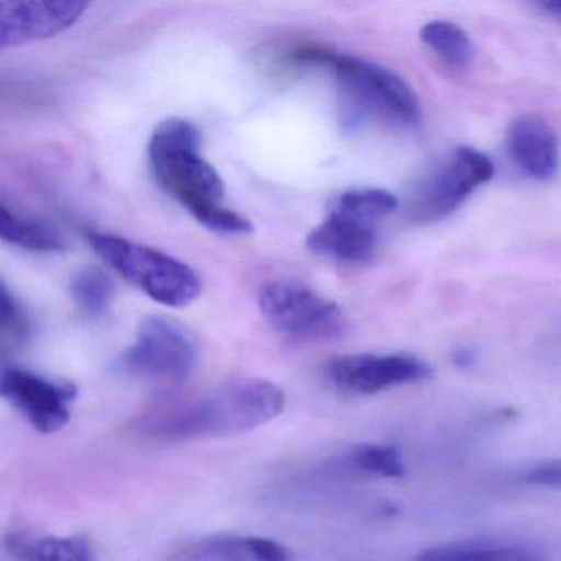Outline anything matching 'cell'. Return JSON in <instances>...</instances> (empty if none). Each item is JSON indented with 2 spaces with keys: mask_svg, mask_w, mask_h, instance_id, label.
I'll list each match as a JSON object with an SVG mask.
<instances>
[{
  "mask_svg": "<svg viewBox=\"0 0 561 561\" xmlns=\"http://www.w3.org/2000/svg\"><path fill=\"white\" fill-rule=\"evenodd\" d=\"M0 236L9 244L34 252H58L65 249L64 239L54 229L41 222L28 221L2 206Z\"/></svg>",
  "mask_w": 561,
  "mask_h": 561,
  "instance_id": "obj_17",
  "label": "cell"
},
{
  "mask_svg": "<svg viewBox=\"0 0 561 561\" xmlns=\"http://www.w3.org/2000/svg\"><path fill=\"white\" fill-rule=\"evenodd\" d=\"M494 176L489 157L471 147H459L416 190L410 202L415 221L432 222L451 215L476 188Z\"/></svg>",
  "mask_w": 561,
  "mask_h": 561,
  "instance_id": "obj_7",
  "label": "cell"
},
{
  "mask_svg": "<svg viewBox=\"0 0 561 561\" xmlns=\"http://www.w3.org/2000/svg\"><path fill=\"white\" fill-rule=\"evenodd\" d=\"M87 2L24 0L0 4V45L19 47L68 31L87 11Z\"/></svg>",
  "mask_w": 561,
  "mask_h": 561,
  "instance_id": "obj_10",
  "label": "cell"
},
{
  "mask_svg": "<svg viewBox=\"0 0 561 561\" xmlns=\"http://www.w3.org/2000/svg\"><path fill=\"white\" fill-rule=\"evenodd\" d=\"M420 38L446 65L456 70L469 67L474 57V48H472L468 34L451 22L436 21L423 25Z\"/></svg>",
  "mask_w": 561,
  "mask_h": 561,
  "instance_id": "obj_16",
  "label": "cell"
},
{
  "mask_svg": "<svg viewBox=\"0 0 561 561\" xmlns=\"http://www.w3.org/2000/svg\"><path fill=\"white\" fill-rule=\"evenodd\" d=\"M524 481L538 488L561 491V459H550V461L535 465L525 472Z\"/></svg>",
  "mask_w": 561,
  "mask_h": 561,
  "instance_id": "obj_21",
  "label": "cell"
},
{
  "mask_svg": "<svg viewBox=\"0 0 561 561\" xmlns=\"http://www.w3.org/2000/svg\"><path fill=\"white\" fill-rule=\"evenodd\" d=\"M180 561H290L284 545L264 537L213 535L180 551Z\"/></svg>",
  "mask_w": 561,
  "mask_h": 561,
  "instance_id": "obj_13",
  "label": "cell"
},
{
  "mask_svg": "<svg viewBox=\"0 0 561 561\" xmlns=\"http://www.w3.org/2000/svg\"><path fill=\"white\" fill-rule=\"evenodd\" d=\"M295 61L324 67L334 75L340 90L341 119L347 127H359L370 121L413 127L422 119V110L412 88L380 65L323 47L298 50Z\"/></svg>",
  "mask_w": 561,
  "mask_h": 561,
  "instance_id": "obj_3",
  "label": "cell"
},
{
  "mask_svg": "<svg viewBox=\"0 0 561 561\" xmlns=\"http://www.w3.org/2000/svg\"><path fill=\"white\" fill-rule=\"evenodd\" d=\"M310 251L347 264L370 261L377 245V221L331 205L330 215L308 234Z\"/></svg>",
  "mask_w": 561,
  "mask_h": 561,
  "instance_id": "obj_11",
  "label": "cell"
},
{
  "mask_svg": "<svg viewBox=\"0 0 561 561\" xmlns=\"http://www.w3.org/2000/svg\"><path fill=\"white\" fill-rule=\"evenodd\" d=\"M415 561H547V553L525 541L476 538L426 548Z\"/></svg>",
  "mask_w": 561,
  "mask_h": 561,
  "instance_id": "obj_14",
  "label": "cell"
},
{
  "mask_svg": "<svg viewBox=\"0 0 561 561\" xmlns=\"http://www.w3.org/2000/svg\"><path fill=\"white\" fill-rule=\"evenodd\" d=\"M149 159L157 182L179 199L190 215L219 234H249L252 222L222 206L225 182L202 156V134L180 117L163 121L153 130Z\"/></svg>",
  "mask_w": 561,
  "mask_h": 561,
  "instance_id": "obj_2",
  "label": "cell"
},
{
  "mask_svg": "<svg viewBox=\"0 0 561 561\" xmlns=\"http://www.w3.org/2000/svg\"><path fill=\"white\" fill-rule=\"evenodd\" d=\"M545 553H547V561H561V538L560 540L554 541L551 550H547V548H545Z\"/></svg>",
  "mask_w": 561,
  "mask_h": 561,
  "instance_id": "obj_24",
  "label": "cell"
},
{
  "mask_svg": "<svg viewBox=\"0 0 561 561\" xmlns=\"http://www.w3.org/2000/svg\"><path fill=\"white\" fill-rule=\"evenodd\" d=\"M351 462L359 471L379 476V478L393 479L405 474V465L399 449L382 443H366L357 446L351 455Z\"/></svg>",
  "mask_w": 561,
  "mask_h": 561,
  "instance_id": "obj_19",
  "label": "cell"
},
{
  "mask_svg": "<svg viewBox=\"0 0 561 561\" xmlns=\"http://www.w3.org/2000/svg\"><path fill=\"white\" fill-rule=\"evenodd\" d=\"M472 359H474V356H472L468 350L458 351V353L455 354V363L459 364V366H469Z\"/></svg>",
  "mask_w": 561,
  "mask_h": 561,
  "instance_id": "obj_23",
  "label": "cell"
},
{
  "mask_svg": "<svg viewBox=\"0 0 561 561\" xmlns=\"http://www.w3.org/2000/svg\"><path fill=\"white\" fill-rule=\"evenodd\" d=\"M114 290H116L114 282L100 267L88 265L71 277V297L80 310L90 317H101L106 313L107 308L113 304Z\"/></svg>",
  "mask_w": 561,
  "mask_h": 561,
  "instance_id": "obj_18",
  "label": "cell"
},
{
  "mask_svg": "<svg viewBox=\"0 0 561 561\" xmlns=\"http://www.w3.org/2000/svg\"><path fill=\"white\" fill-rule=\"evenodd\" d=\"M5 545L19 561H96L90 541L80 535L35 538L12 534Z\"/></svg>",
  "mask_w": 561,
  "mask_h": 561,
  "instance_id": "obj_15",
  "label": "cell"
},
{
  "mask_svg": "<svg viewBox=\"0 0 561 561\" xmlns=\"http://www.w3.org/2000/svg\"><path fill=\"white\" fill-rule=\"evenodd\" d=\"M196 363L195 340L182 324L165 317H147L136 343L117 357L114 369L137 379L179 383L190 377Z\"/></svg>",
  "mask_w": 561,
  "mask_h": 561,
  "instance_id": "obj_5",
  "label": "cell"
},
{
  "mask_svg": "<svg viewBox=\"0 0 561 561\" xmlns=\"http://www.w3.org/2000/svg\"><path fill=\"white\" fill-rule=\"evenodd\" d=\"M0 392L37 432L50 435L70 422L78 390L70 382H57L31 370L5 367Z\"/></svg>",
  "mask_w": 561,
  "mask_h": 561,
  "instance_id": "obj_9",
  "label": "cell"
},
{
  "mask_svg": "<svg viewBox=\"0 0 561 561\" xmlns=\"http://www.w3.org/2000/svg\"><path fill=\"white\" fill-rule=\"evenodd\" d=\"M0 328L5 340L14 344L25 343L31 336L32 324L27 310L5 284L0 288Z\"/></svg>",
  "mask_w": 561,
  "mask_h": 561,
  "instance_id": "obj_20",
  "label": "cell"
},
{
  "mask_svg": "<svg viewBox=\"0 0 561 561\" xmlns=\"http://www.w3.org/2000/svg\"><path fill=\"white\" fill-rule=\"evenodd\" d=\"M324 376L341 392L374 396L430 379L433 367L412 354H351L330 360Z\"/></svg>",
  "mask_w": 561,
  "mask_h": 561,
  "instance_id": "obj_8",
  "label": "cell"
},
{
  "mask_svg": "<svg viewBox=\"0 0 561 561\" xmlns=\"http://www.w3.org/2000/svg\"><path fill=\"white\" fill-rule=\"evenodd\" d=\"M284 407L285 393L271 380L239 377L202 397L149 413L140 428L165 442L219 438L267 425Z\"/></svg>",
  "mask_w": 561,
  "mask_h": 561,
  "instance_id": "obj_1",
  "label": "cell"
},
{
  "mask_svg": "<svg viewBox=\"0 0 561 561\" xmlns=\"http://www.w3.org/2000/svg\"><path fill=\"white\" fill-rule=\"evenodd\" d=\"M512 162L530 179L547 182L557 175L560 163L558 137L553 127L537 116H522L507 130Z\"/></svg>",
  "mask_w": 561,
  "mask_h": 561,
  "instance_id": "obj_12",
  "label": "cell"
},
{
  "mask_svg": "<svg viewBox=\"0 0 561 561\" xmlns=\"http://www.w3.org/2000/svg\"><path fill=\"white\" fill-rule=\"evenodd\" d=\"M259 308L265 321L288 337L330 340L343 331L340 307L300 282L265 285L259 294Z\"/></svg>",
  "mask_w": 561,
  "mask_h": 561,
  "instance_id": "obj_6",
  "label": "cell"
},
{
  "mask_svg": "<svg viewBox=\"0 0 561 561\" xmlns=\"http://www.w3.org/2000/svg\"><path fill=\"white\" fill-rule=\"evenodd\" d=\"M88 239L104 264L165 307H186L202 294L198 274L165 252L121 236L91 232Z\"/></svg>",
  "mask_w": 561,
  "mask_h": 561,
  "instance_id": "obj_4",
  "label": "cell"
},
{
  "mask_svg": "<svg viewBox=\"0 0 561 561\" xmlns=\"http://www.w3.org/2000/svg\"><path fill=\"white\" fill-rule=\"evenodd\" d=\"M541 11L548 12L551 18L560 19L561 21V0H551V2H541Z\"/></svg>",
  "mask_w": 561,
  "mask_h": 561,
  "instance_id": "obj_22",
  "label": "cell"
}]
</instances>
